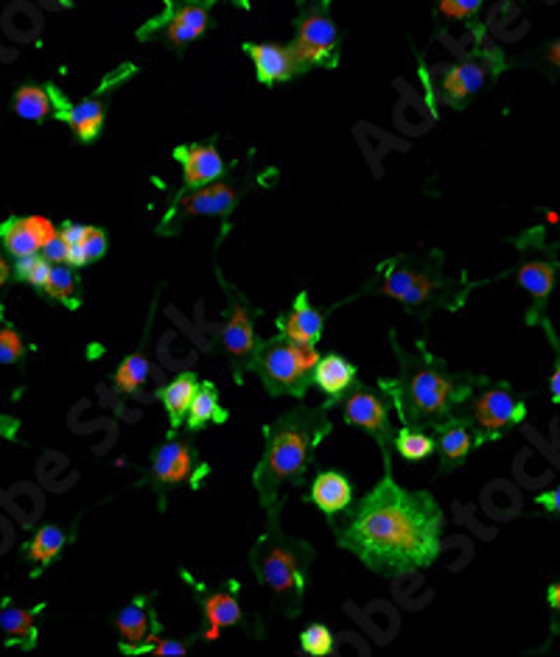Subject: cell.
<instances>
[{"mask_svg":"<svg viewBox=\"0 0 560 657\" xmlns=\"http://www.w3.org/2000/svg\"><path fill=\"white\" fill-rule=\"evenodd\" d=\"M208 9V3H199V0H188V3H183L179 9H174L172 17H166V26H163L168 43L183 48V45L202 37L210 23Z\"/></svg>","mask_w":560,"mask_h":657,"instance_id":"4fadbf2b","label":"cell"},{"mask_svg":"<svg viewBox=\"0 0 560 657\" xmlns=\"http://www.w3.org/2000/svg\"><path fill=\"white\" fill-rule=\"evenodd\" d=\"M312 563V549L300 540L287 538L278 526H269L253 551V571L258 582L272 588L280 599H303L306 594V568Z\"/></svg>","mask_w":560,"mask_h":657,"instance_id":"277c9868","label":"cell"},{"mask_svg":"<svg viewBox=\"0 0 560 657\" xmlns=\"http://www.w3.org/2000/svg\"><path fill=\"white\" fill-rule=\"evenodd\" d=\"M280 330H283V339L292 344H303V348H314L323 336V314L317 308H312L306 294H300L294 300L292 314L280 319Z\"/></svg>","mask_w":560,"mask_h":657,"instance_id":"7c38bea8","label":"cell"},{"mask_svg":"<svg viewBox=\"0 0 560 657\" xmlns=\"http://www.w3.org/2000/svg\"><path fill=\"white\" fill-rule=\"evenodd\" d=\"M353 380H357V367L350 361H345L342 355L331 353L314 364V384L325 395H331V398H339V395L348 392Z\"/></svg>","mask_w":560,"mask_h":657,"instance_id":"ffe728a7","label":"cell"},{"mask_svg":"<svg viewBox=\"0 0 560 657\" xmlns=\"http://www.w3.org/2000/svg\"><path fill=\"white\" fill-rule=\"evenodd\" d=\"M0 240H3L7 253L14 255V258H28V255L39 253V244L32 235V230L26 227V219H9L0 227Z\"/></svg>","mask_w":560,"mask_h":657,"instance_id":"83f0119b","label":"cell"},{"mask_svg":"<svg viewBox=\"0 0 560 657\" xmlns=\"http://www.w3.org/2000/svg\"><path fill=\"white\" fill-rule=\"evenodd\" d=\"M398 359L404 361L401 378H395L393 384L384 380V386L393 395L395 406L401 409L404 420H409V423H427V420L440 423V420L452 418V409L468 395V386L457 375L443 373L434 361L409 364L401 350H398Z\"/></svg>","mask_w":560,"mask_h":657,"instance_id":"3957f363","label":"cell"},{"mask_svg":"<svg viewBox=\"0 0 560 657\" xmlns=\"http://www.w3.org/2000/svg\"><path fill=\"white\" fill-rule=\"evenodd\" d=\"M48 272H51V260L45 258L43 253L28 255V258H18V266H14V274H18L23 283L34 285V289H43L45 280H48Z\"/></svg>","mask_w":560,"mask_h":657,"instance_id":"836d02e7","label":"cell"},{"mask_svg":"<svg viewBox=\"0 0 560 657\" xmlns=\"http://www.w3.org/2000/svg\"><path fill=\"white\" fill-rule=\"evenodd\" d=\"M205 619H208V632L205 638H219V626H233L242 621V607H238L236 596L230 594H213L205 599Z\"/></svg>","mask_w":560,"mask_h":657,"instance_id":"7402d4cb","label":"cell"},{"mask_svg":"<svg viewBox=\"0 0 560 657\" xmlns=\"http://www.w3.org/2000/svg\"><path fill=\"white\" fill-rule=\"evenodd\" d=\"M342 414L350 425H359V429L370 431L376 436L382 450H387L389 439H393V431H389V414L384 400L376 392H370L364 386L353 389L348 400L342 403Z\"/></svg>","mask_w":560,"mask_h":657,"instance_id":"ba28073f","label":"cell"},{"mask_svg":"<svg viewBox=\"0 0 560 657\" xmlns=\"http://www.w3.org/2000/svg\"><path fill=\"white\" fill-rule=\"evenodd\" d=\"M149 378V359L140 353H132L121 361V367L115 373V389L118 392H138V386Z\"/></svg>","mask_w":560,"mask_h":657,"instance_id":"1f68e13d","label":"cell"},{"mask_svg":"<svg viewBox=\"0 0 560 657\" xmlns=\"http://www.w3.org/2000/svg\"><path fill=\"white\" fill-rule=\"evenodd\" d=\"M518 285L524 291H529L535 305L541 308L555 289V269L549 263H544V260H529V263H524L518 269Z\"/></svg>","mask_w":560,"mask_h":657,"instance_id":"d4e9b609","label":"cell"},{"mask_svg":"<svg viewBox=\"0 0 560 657\" xmlns=\"http://www.w3.org/2000/svg\"><path fill=\"white\" fill-rule=\"evenodd\" d=\"M115 626H118V632H121L124 641H129V644H149L154 638V635H149V613L143 599H135L132 605L124 607L121 613L115 615Z\"/></svg>","mask_w":560,"mask_h":657,"instance_id":"cb8c5ba5","label":"cell"},{"mask_svg":"<svg viewBox=\"0 0 560 657\" xmlns=\"http://www.w3.org/2000/svg\"><path fill=\"white\" fill-rule=\"evenodd\" d=\"M317 350L303 348V344H292L287 342V339L264 344V348L253 355L255 369L261 375L269 395H298V398L306 392L308 375L314 373V364H317Z\"/></svg>","mask_w":560,"mask_h":657,"instance_id":"5b68a950","label":"cell"},{"mask_svg":"<svg viewBox=\"0 0 560 657\" xmlns=\"http://www.w3.org/2000/svg\"><path fill=\"white\" fill-rule=\"evenodd\" d=\"M331 423L323 409H294L269 425L267 454L255 468V490L267 506L269 518H278V493L287 481H300L308 468L317 443Z\"/></svg>","mask_w":560,"mask_h":657,"instance_id":"7a4b0ae2","label":"cell"},{"mask_svg":"<svg viewBox=\"0 0 560 657\" xmlns=\"http://www.w3.org/2000/svg\"><path fill=\"white\" fill-rule=\"evenodd\" d=\"M199 384H197V375L185 373L179 375V378H174L172 384L163 389V403H166L168 418H172L174 425L183 423V418L188 414V409H191V400L194 395H197Z\"/></svg>","mask_w":560,"mask_h":657,"instance_id":"603a6c76","label":"cell"},{"mask_svg":"<svg viewBox=\"0 0 560 657\" xmlns=\"http://www.w3.org/2000/svg\"><path fill=\"white\" fill-rule=\"evenodd\" d=\"M14 431H18V420L0 418V436H14Z\"/></svg>","mask_w":560,"mask_h":657,"instance_id":"bcb514c9","label":"cell"},{"mask_svg":"<svg viewBox=\"0 0 560 657\" xmlns=\"http://www.w3.org/2000/svg\"><path fill=\"white\" fill-rule=\"evenodd\" d=\"M174 157L183 165L185 188H202L208 183H217L224 174L222 154L217 152V145H179Z\"/></svg>","mask_w":560,"mask_h":657,"instance_id":"8fae6325","label":"cell"},{"mask_svg":"<svg viewBox=\"0 0 560 657\" xmlns=\"http://www.w3.org/2000/svg\"><path fill=\"white\" fill-rule=\"evenodd\" d=\"M382 291L387 297L401 300V303L407 305H423L434 297L438 283L429 280L427 274L409 272V269H389L382 283Z\"/></svg>","mask_w":560,"mask_h":657,"instance_id":"5bb4252c","label":"cell"},{"mask_svg":"<svg viewBox=\"0 0 560 657\" xmlns=\"http://www.w3.org/2000/svg\"><path fill=\"white\" fill-rule=\"evenodd\" d=\"M62 545H65V531L59 529V526H51V524L39 526L34 540L28 543V556H32L34 563L48 565L54 556H59Z\"/></svg>","mask_w":560,"mask_h":657,"instance_id":"f546056e","label":"cell"},{"mask_svg":"<svg viewBox=\"0 0 560 657\" xmlns=\"http://www.w3.org/2000/svg\"><path fill=\"white\" fill-rule=\"evenodd\" d=\"M26 227L32 230V235H34V238H37L39 249H43L45 244H48V240H51L54 235L59 233V230L54 227V224L48 222V219H45V215H28V219H26Z\"/></svg>","mask_w":560,"mask_h":657,"instance_id":"74e56055","label":"cell"},{"mask_svg":"<svg viewBox=\"0 0 560 657\" xmlns=\"http://www.w3.org/2000/svg\"><path fill=\"white\" fill-rule=\"evenodd\" d=\"M247 54L255 64V73H258V79L264 84L289 82V79L298 77L300 70H303L300 59L294 57L292 45H247Z\"/></svg>","mask_w":560,"mask_h":657,"instance_id":"9c48e42d","label":"cell"},{"mask_svg":"<svg viewBox=\"0 0 560 657\" xmlns=\"http://www.w3.org/2000/svg\"><path fill=\"white\" fill-rule=\"evenodd\" d=\"M43 291L51 300H57V303L77 305V278H73V266L51 263V272H48Z\"/></svg>","mask_w":560,"mask_h":657,"instance_id":"f1b7e54d","label":"cell"},{"mask_svg":"<svg viewBox=\"0 0 560 657\" xmlns=\"http://www.w3.org/2000/svg\"><path fill=\"white\" fill-rule=\"evenodd\" d=\"M482 3L485 0H438V9L452 20H468L482 9Z\"/></svg>","mask_w":560,"mask_h":657,"instance_id":"8d00e7d4","label":"cell"},{"mask_svg":"<svg viewBox=\"0 0 560 657\" xmlns=\"http://www.w3.org/2000/svg\"><path fill=\"white\" fill-rule=\"evenodd\" d=\"M547 62L552 64V68L560 70V37L555 39L552 45H549V51H547Z\"/></svg>","mask_w":560,"mask_h":657,"instance_id":"f6af8a7d","label":"cell"},{"mask_svg":"<svg viewBox=\"0 0 560 657\" xmlns=\"http://www.w3.org/2000/svg\"><path fill=\"white\" fill-rule=\"evenodd\" d=\"M238 197L233 185L224 183H208L205 188L191 190L183 199V210L188 215H228L230 210L236 208Z\"/></svg>","mask_w":560,"mask_h":657,"instance_id":"e0dca14e","label":"cell"},{"mask_svg":"<svg viewBox=\"0 0 560 657\" xmlns=\"http://www.w3.org/2000/svg\"><path fill=\"white\" fill-rule=\"evenodd\" d=\"M39 253L51 260V263H65V260H68V244H65L62 235L57 233L51 240H48V244H45L43 249H39Z\"/></svg>","mask_w":560,"mask_h":657,"instance_id":"ab89813d","label":"cell"},{"mask_svg":"<svg viewBox=\"0 0 560 657\" xmlns=\"http://www.w3.org/2000/svg\"><path fill=\"white\" fill-rule=\"evenodd\" d=\"M300 646H303V652H308V655H317V657L331 655L334 632L325 624H312L303 635H300Z\"/></svg>","mask_w":560,"mask_h":657,"instance_id":"d590c367","label":"cell"},{"mask_svg":"<svg viewBox=\"0 0 560 657\" xmlns=\"http://www.w3.org/2000/svg\"><path fill=\"white\" fill-rule=\"evenodd\" d=\"M395 450L409 461H423L434 454V439L423 431L404 429L401 434L395 436Z\"/></svg>","mask_w":560,"mask_h":657,"instance_id":"d6a6232c","label":"cell"},{"mask_svg":"<svg viewBox=\"0 0 560 657\" xmlns=\"http://www.w3.org/2000/svg\"><path fill=\"white\" fill-rule=\"evenodd\" d=\"M538 504H541L544 509H549V513L560 515V484L555 486V490H549V493H544L541 498H538Z\"/></svg>","mask_w":560,"mask_h":657,"instance_id":"b9f144b4","label":"cell"},{"mask_svg":"<svg viewBox=\"0 0 560 657\" xmlns=\"http://www.w3.org/2000/svg\"><path fill=\"white\" fill-rule=\"evenodd\" d=\"M219 411L222 409H219L217 389H213L210 384L199 386L197 395H194L191 400V409H188V414H185V418H188V429H202V425L210 423L213 418H222Z\"/></svg>","mask_w":560,"mask_h":657,"instance_id":"4dcf8cb0","label":"cell"},{"mask_svg":"<svg viewBox=\"0 0 560 657\" xmlns=\"http://www.w3.org/2000/svg\"><path fill=\"white\" fill-rule=\"evenodd\" d=\"M471 420L479 431H485L488 436H497L499 431L522 423L524 406L504 386H493V389H485L477 398L471 409Z\"/></svg>","mask_w":560,"mask_h":657,"instance_id":"52a82bcc","label":"cell"},{"mask_svg":"<svg viewBox=\"0 0 560 657\" xmlns=\"http://www.w3.org/2000/svg\"><path fill=\"white\" fill-rule=\"evenodd\" d=\"M438 434H440L438 448H440V456H443V465H446V468L459 465V461L468 456V450H471V445H474L471 431H468V425L465 423H459V420H448V423H443L438 429Z\"/></svg>","mask_w":560,"mask_h":657,"instance_id":"44dd1931","label":"cell"},{"mask_svg":"<svg viewBox=\"0 0 560 657\" xmlns=\"http://www.w3.org/2000/svg\"><path fill=\"white\" fill-rule=\"evenodd\" d=\"M82 247H84V253H88L90 260H98L104 253H107V235H104L98 227H88Z\"/></svg>","mask_w":560,"mask_h":657,"instance_id":"f35d334b","label":"cell"},{"mask_svg":"<svg viewBox=\"0 0 560 657\" xmlns=\"http://www.w3.org/2000/svg\"><path fill=\"white\" fill-rule=\"evenodd\" d=\"M51 98L62 104V120H68V127L73 129V134H77L82 143H93V140L102 134L104 104L98 102V98H88V102L82 104H65L62 95L54 93V90H51Z\"/></svg>","mask_w":560,"mask_h":657,"instance_id":"9a60e30c","label":"cell"},{"mask_svg":"<svg viewBox=\"0 0 560 657\" xmlns=\"http://www.w3.org/2000/svg\"><path fill=\"white\" fill-rule=\"evenodd\" d=\"M238 3H247V0H238Z\"/></svg>","mask_w":560,"mask_h":657,"instance_id":"c3c4849f","label":"cell"},{"mask_svg":"<svg viewBox=\"0 0 560 657\" xmlns=\"http://www.w3.org/2000/svg\"><path fill=\"white\" fill-rule=\"evenodd\" d=\"M23 353H26L23 336L3 319V310H0V364H18Z\"/></svg>","mask_w":560,"mask_h":657,"instance_id":"e575fe53","label":"cell"},{"mask_svg":"<svg viewBox=\"0 0 560 657\" xmlns=\"http://www.w3.org/2000/svg\"><path fill=\"white\" fill-rule=\"evenodd\" d=\"M222 344L230 355L236 361H247L255 355V333H253V322H249V314L244 310L242 303L230 305V316L228 325L222 330Z\"/></svg>","mask_w":560,"mask_h":657,"instance_id":"ac0fdd59","label":"cell"},{"mask_svg":"<svg viewBox=\"0 0 560 657\" xmlns=\"http://www.w3.org/2000/svg\"><path fill=\"white\" fill-rule=\"evenodd\" d=\"M549 392H552V400L560 406V361L558 367H555L552 378H549Z\"/></svg>","mask_w":560,"mask_h":657,"instance_id":"ee69618b","label":"cell"},{"mask_svg":"<svg viewBox=\"0 0 560 657\" xmlns=\"http://www.w3.org/2000/svg\"><path fill=\"white\" fill-rule=\"evenodd\" d=\"M0 630L7 632L12 644L26 646L32 649L37 644V624H34L32 610H23V607H7L0 613Z\"/></svg>","mask_w":560,"mask_h":657,"instance_id":"484cf974","label":"cell"},{"mask_svg":"<svg viewBox=\"0 0 560 657\" xmlns=\"http://www.w3.org/2000/svg\"><path fill=\"white\" fill-rule=\"evenodd\" d=\"M547 601L555 610V632H560V582H555L552 588L547 590Z\"/></svg>","mask_w":560,"mask_h":657,"instance_id":"7bdbcfd3","label":"cell"},{"mask_svg":"<svg viewBox=\"0 0 560 657\" xmlns=\"http://www.w3.org/2000/svg\"><path fill=\"white\" fill-rule=\"evenodd\" d=\"M12 278V266L7 263V258H3V255H0V285L7 283V280Z\"/></svg>","mask_w":560,"mask_h":657,"instance_id":"7dc6e473","label":"cell"},{"mask_svg":"<svg viewBox=\"0 0 560 657\" xmlns=\"http://www.w3.org/2000/svg\"><path fill=\"white\" fill-rule=\"evenodd\" d=\"M312 501L323 509L325 515H337L342 509H348L353 501V486L348 484L342 473L337 470H325L314 479L312 484Z\"/></svg>","mask_w":560,"mask_h":657,"instance_id":"d6986e66","label":"cell"},{"mask_svg":"<svg viewBox=\"0 0 560 657\" xmlns=\"http://www.w3.org/2000/svg\"><path fill=\"white\" fill-rule=\"evenodd\" d=\"M443 513L429 493H409L384 476L339 531V543L384 576L427 568L440 554Z\"/></svg>","mask_w":560,"mask_h":657,"instance_id":"6da1fadb","label":"cell"},{"mask_svg":"<svg viewBox=\"0 0 560 657\" xmlns=\"http://www.w3.org/2000/svg\"><path fill=\"white\" fill-rule=\"evenodd\" d=\"M337 26L328 17L323 7H312L298 26V39L292 43L294 57L300 59V64H323L334 57L337 51Z\"/></svg>","mask_w":560,"mask_h":657,"instance_id":"8992f818","label":"cell"},{"mask_svg":"<svg viewBox=\"0 0 560 657\" xmlns=\"http://www.w3.org/2000/svg\"><path fill=\"white\" fill-rule=\"evenodd\" d=\"M485 82H488V64L479 62V59H468V62L454 64L443 77V95H446L448 104H459L471 98L477 90H482Z\"/></svg>","mask_w":560,"mask_h":657,"instance_id":"2e32d148","label":"cell"},{"mask_svg":"<svg viewBox=\"0 0 560 657\" xmlns=\"http://www.w3.org/2000/svg\"><path fill=\"white\" fill-rule=\"evenodd\" d=\"M51 90H43L37 87V84H26V87H20L18 93H14V113L20 115V118L26 120H43L51 115Z\"/></svg>","mask_w":560,"mask_h":657,"instance_id":"4316f807","label":"cell"},{"mask_svg":"<svg viewBox=\"0 0 560 657\" xmlns=\"http://www.w3.org/2000/svg\"><path fill=\"white\" fill-rule=\"evenodd\" d=\"M154 644L147 646V649L158 652V655H185L188 652V646L183 644V641H172V638H152Z\"/></svg>","mask_w":560,"mask_h":657,"instance_id":"60d3db41","label":"cell"},{"mask_svg":"<svg viewBox=\"0 0 560 657\" xmlns=\"http://www.w3.org/2000/svg\"><path fill=\"white\" fill-rule=\"evenodd\" d=\"M197 470H202V468H199V459H197V454H194L191 445L172 439V443H166L163 448L158 450V454H154L152 479L163 486L194 479Z\"/></svg>","mask_w":560,"mask_h":657,"instance_id":"30bf717a","label":"cell"}]
</instances>
